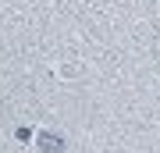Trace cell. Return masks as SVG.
<instances>
[{"instance_id": "obj_1", "label": "cell", "mask_w": 160, "mask_h": 153, "mask_svg": "<svg viewBox=\"0 0 160 153\" xmlns=\"http://www.w3.org/2000/svg\"><path fill=\"white\" fill-rule=\"evenodd\" d=\"M36 142H39V150L43 153H61V139H53V135H36Z\"/></svg>"}]
</instances>
